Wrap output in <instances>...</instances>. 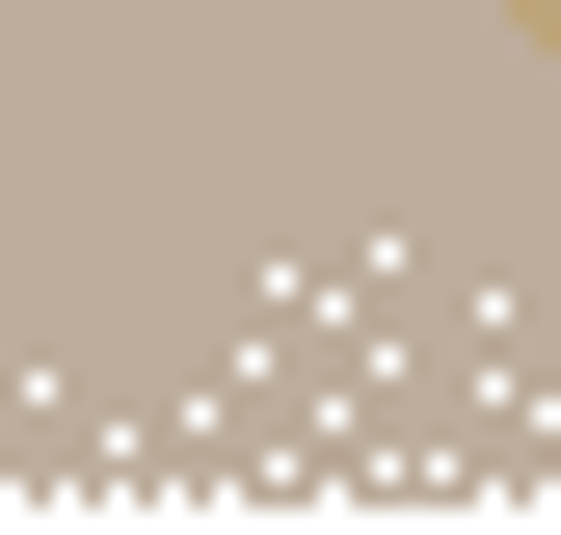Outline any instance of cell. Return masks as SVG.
Segmentation results:
<instances>
[{
  "label": "cell",
  "mask_w": 561,
  "mask_h": 535,
  "mask_svg": "<svg viewBox=\"0 0 561 535\" xmlns=\"http://www.w3.org/2000/svg\"><path fill=\"white\" fill-rule=\"evenodd\" d=\"M535 27H561V0H535Z\"/></svg>",
  "instance_id": "obj_1"
}]
</instances>
